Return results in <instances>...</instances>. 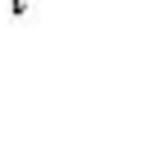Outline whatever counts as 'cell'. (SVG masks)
Wrapping results in <instances>:
<instances>
[{
	"instance_id": "obj_1",
	"label": "cell",
	"mask_w": 146,
	"mask_h": 146,
	"mask_svg": "<svg viewBox=\"0 0 146 146\" xmlns=\"http://www.w3.org/2000/svg\"><path fill=\"white\" fill-rule=\"evenodd\" d=\"M9 14H14V18H27V14H32V0H9Z\"/></svg>"
}]
</instances>
